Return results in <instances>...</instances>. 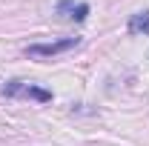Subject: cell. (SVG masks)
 I'll return each mask as SVG.
<instances>
[{
	"instance_id": "cell-1",
	"label": "cell",
	"mask_w": 149,
	"mask_h": 146,
	"mask_svg": "<svg viewBox=\"0 0 149 146\" xmlns=\"http://www.w3.org/2000/svg\"><path fill=\"white\" fill-rule=\"evenodd\" d=\"M3 95H6V97H32L37 103H49V100H52V92L49 89L32 86V83H26V80H9V83L3 86Z\"/></svg>"
},
{
	"instance_id": "cell-2",
	"label": "cell",
	"mask_w": 149,
	"mask_h": 146,
	"mask_svg": "<svg viewBox=\"0 0 149 146\" xmlns=\"http://www.w3.org/2000/svg\"><path fill=\"white\" fill-rule=\"evenodd\" d=\"M80 43V37H63V40H55V43H32L26 49L29 57H55V55H63Z\"/></svg>"
},
{
	"instance_id": "cell-3",
	"label": "cell",
	"mask_w": 149,
	"mask_h": 146,
	"mask_svg": "<svg viewBox=\"0 0 149 146\" xmlns=\"http://www.w3.org/2000/svg\"><path fill=\"white\" fill-rule=\"evenodd\" d=\"M57 15L66 17V20L83 23V20L89 17V3H83V0H60L57 3Z\"/></svg>"
},
{
	"instance_id": "cell-4",
	"label": "cell",
	"mask_w": 149,
	"mask_h": 146,
	"mask_svg": "<svg viewBox=\"0 0 149 146\" xmlns=\"http://www.w3.org/2000/svg\"><path fill=\"white\" fill-rule=\"evenodd\" d=\"M129 35H149V12H135L129 17Z\"/></svg>"
}]
</instances>
